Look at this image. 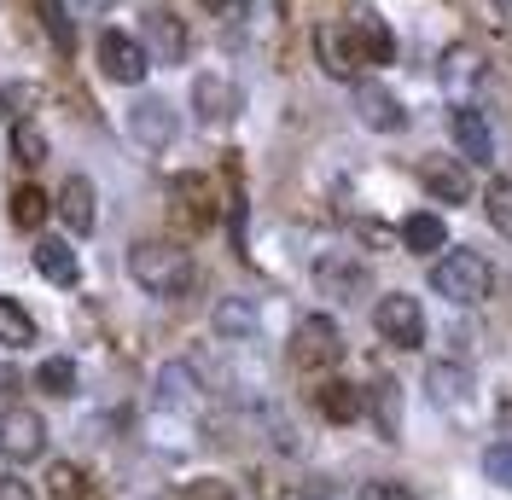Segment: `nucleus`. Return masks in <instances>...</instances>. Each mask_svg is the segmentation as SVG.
I'll list each match as a JSON object with an SVG mask.
<instances>
[{"label": "nucleus", "instance_id": "5", "mask_svg": "<svg viewBox=\"0 0 512 500\" xmlns=\"http://www.w3.org/2000/svg\"><path fill=\"white\" fill-rule=\"evenodd\" d=\"M47 448V425H41V413L35 407H0V460H12V466H24Z\"/></svg>", "mask_w": 512, "mask_h": 500}, {"label": "nucleus", "instance_id": "30", "mask_svg": "<svg viewBox=\"0 0 512 500\" xmlns=\"http://www.w3.org/2000/svg\"><path fill=\"white\" fill-rule=\"evenodd\" d=\"M181 500H239V495H233V483H222V477H192L187 489H181Z\"/></svg>", "mask_w": 512, "mask_h": 500}, {"label": "nucleus", "instance_id": "29", "mask_svg": "<svg viewBox=\"0 0 512 500\" xmlns=\"http://www.w3.org/2000/svg\"><path fill=\"white\" fill-rule=\"evenodd\" d=\"M483 471H489V483L512 489V442H489V454H483Z\"/></svg>", "mask_w": 512, "mask_h": 500}, {"label": "nucleus", "instance_id": "34", "mask_svg": "<svg viewBox=\"0 0 512 500\" xmlns=\"http://www.w3.org/2000/svg\"><path fill=\"white\" fill-rule=\"evenodd\" d=\"M0 500H35V495H30V483H24V477L0 471Z\"/></svg>", "mask_w": 512, "mask_h": 500}, {"label": "nucleus", "instance_id": "19", "mask_svg": "<svg viewBox=\"0 0 512 500\" xmlns=\"http://www.w3.org/2000/svg\"><path fill=\"white\" fill-rule=\"evenodd\" d=\"M35 344V320L18 297H0V349H30Z\"/></svg>", "mask_w": 512, "mask_h": 500}, {"label": "nucleus", "instance_id": "3", "mask_svg": "<svg viewBox=\"0 0 512 500\" xmlns=\"http://www.w3.org/2000/svg\"><path fill=\"white\" fill-rule=\"evenodd\" d=\"M291 361H297L303 373H326V367H338V361H344V332H338V320H332V314H309V320H297V332H291Z\"/></svg>", "mask_w": 512, "mask_h": 500}, {"label": "nucleus", "instance_id": "4", "mask_svg": "<svg viewBox=\"0 0 512 500\" xmlns=\"http://www.w3.org/2000/svg\"><path fill=\"white\" fill-rule=\"evenodd\" d=\"M373 326H379L384 344H396V349H419V344H425V309H419V297H408V291L379 297Z\"/></svg>", "mask_w": 512, "mask_h": 500}, {"label": "nucleus", "instance_id": "1", "mask_svg": "<svg viewBox=\"0 0 512 500\" xmlns=\"http://www.w3.org/2000/svg\"><path fill=\"white\" fill-rule=\"evenodd\" d=\"M128 280L152 297H181V291H192V256L169 239H146L128 250Z\"/></svg>", "mask_w": 512, "mask_h": 500}, {"label": "nucleus", "instance_id": "32", "mask_svg": "<svg viewBox=\"0 0 512 500\" xmlns=\"http://www.w3.org/2000/svg\"><path fill=\"white\" fill-rule=\"evenodd\" d=\"M315 274H320V285H350V291H361V274H350V268H338V262H320Z\"/></svg>", "mask_w": 512, "mask_h": 500}, {"label": "nucleus", "instance_id": "25", "mask_svg": "<svg viewBox=\"0 0 512 500\" xmlns=\"http://www.w3.org/2000/svg\"><path fill=\"white\" fill-rule=\"evenodd\" d=\"M47 495H53V500H82V495H88V477H82V466L53 460V466H47Z\"/></svg>", "mask_w": 512, "mask_h": 500}, {"label": "nucleus", "instance_id": "20", "mask_svg": "<svg viewBox=\"0 0 512 500\" xmlns=\"http://www.w3.org/2000/svg\"><path fill=\"white\" fill-rule=\"evenodd\" d=\"M35 12H41V30L53 35L59 59H70V53H76V30H70V12H64V0H35Z\"/></svg>", "mask_w": 512, "mask_h": 500}, {"label": "nucleus", "instance_id": "17", "mask_svg": "<svg viewBox=\"0 0 512 500\" xmlns=\"http://www.w3.org/2000/svg\"><path fill=\"white\" fill-rule=\"evenodd\" d=\"M35 268H41V280L53 285H76V250L64 245V239H35Z\"/></svg>", "mask_w": 512, "mask_h": 500}, {"label": "nucleus", "instance_id": "11", "mask_svg": "<svg viewBox=\"0 0 512 500\" xmlns=\"http://www.w3.org/2000/svg\"><path fill=\"white\" fill-rule=\"evenodd\" d=\"M454 146H460V157H466L472 169L495 163V134H489V123H483V111H472V105L454 111Z\"/></svg>", "mask_w": 512, "mask_h": 500}, {"label": "nucleus", "instance_id": "31", "mask_svg": "<svg viewBox=\"0 0 512 500\" xmlns=\"http://www.w3.org/2000/svg\"><path fill=\"white\" fill-rule=\"evenodd\" d=\"M361 500H419V495L408 489V483H367V489H361Z\"/></svg>", "mask_w": 512, "mask_h": 500}, {"label": "nucleus", "instance_id": "28", "mask_svg": "<svg viewBox=\"0 0 512 500\" xmlns=\"http://www.w3.org/2000/svg\"><path fill=\"white\" fill-rule=\"evenodd\" d=\"M425 384H431V396H437V402H460V390H466V373H460V367H431V373H425Z\"/></svg>", "mask_w": 512, "mask_h": 500}, {"label": "nucleus", "instance_id": "23", "mask_svg": "<svg viewBox=\"0 0 512 500\" xmlns=\"http://www.w3.org/2000/svg\"><path fill=\"white\" fill-rule=\"evenodd\" d=\"M35 390H47V396H76V361H64V355L41 361V367H35Z\"/></svg>", "mask_w": 512, "mask_h": 500}, {"label": "nucleus", "instance_id": "15", "mask_svg": "<svg viewBox=\"0 0 512 500\" xmlns=\"http://www.w3.org/2000/svg\"><path fill=\"white\" fill-rule=\"evenodd\" d=\"M320 413L332 419V425H355L361 413H367V396H361V384H350V378H332V384H320Z\"/></svg>", "mask_w": 512, "mask_h": 500}, {"label": "nucleus", "instance_id": "35", "mask_svg": "<svg viewBox=\"0 0 512 500\" xmlns=\"http://www.w3.org/2000/svg\"><path fill=\"white\" fill-rule=\"evenodd\" d=\"M6 117H12V111H6V94H0V123H6Z\"/></svg>", "mask_w": 512, "mask_h": 500}, {"label": "nucleus", "instance_id": "13", "mask_svg": "<svg viewBox=\"0 0 512 500\" xmlns=\"http://www.w3.org/2000/svg\"><path fill=\"white\" fill-rule=\"evenodd\" d=\"M146 53L152 59H163V64H181L187 59V24L175 18V12H146Z\"/></svg>", "mask_w": 512, "mask_h": 500}, {"label": "nucleus", "instance_id": "9", "mask_svg": "<svg viewBox=\"0 0 512 500\" xmlns=\"http://www.w3.org/2000/svg\"><path fill=\"white\" fill-rule=\"evenodd\" d=\"M315 53H320V70L332 76V82H355V64H361V53H355L350 41V24H326V30H315Z\"/></svg>", "mask_w": 512, "mask_h": 500}, {"label": "nucleus", "instance_id": "33", "mask_svg": "<svg viewBox=\"0 0 512 500\" xmlns=\"http://www.w3.org/2000/svg\"><path fill=\"white\" fill-rule=\"evenodd\" d=\"M198 6H204L210 18H245V6H251V0H198Z\"/></svg>", "mask_w": 512, "mask_h": 500}, {"label": "nucleus", "instance_id": "8", "mask_svg": "<svg viewBox=\"0 0 512 500\" xmlns=\"http://www.w3.org/2000/svg\"><path fill=\"white\" fill-rule=\"evenodd\" d=\"M128 134H134L140 146L163 152V146L175 140V111H169V99H140V105L128 111Z\"/></svg>", "mask_w": 512, "mask_h": 500}, {"label": "nucleus", "instance_id": "2", "mask_svg": "<svg viewBox=\"0 0 512 500\" xmlns=\"http://www.w3.org/2000/svg\"><path fill=\"white\" fill-rule=\"evenodd\" d=\"M431 285H437V297H448V303H483L489 285H495V268L483 262L478 250H443L437 268H431Z\"/></svg>", "mask_w": 512, "mask_h": 500}, {"label": "nucleus", "instance_id": "21", "mask_svg": "<svg viewBox=\"0 0 512 500\" xmlns=\"http://www.w3.org/2000/svg\"><path fill=\"white\" fill-rule=\"evenodd\" d=\"M47 216H53V198H47L41 187H18L12 192V221H18L24 233H35Z\"/></svg>", "mask_w": 512, "mask_h": 500}, {"label": "nucleus", "instance_id": "10", "mask_svg": "<svg viewBox=\"0 0 512 500\" xmlns=\"http://www.w3.org/2000/svg\"><path fill=\"white\" fill-rule=\"evenodd\" d=\"M53 210L64 216V227H70V233H94V227H99L94 181H88V175H70V181L59 187V198H53Z\"/></svg>", "mask_w": 512, "mask_h": 500}, {"label": "nucleus", "instance_id": "24", "mask_svg": "<svg viewBox=\"0 0 512 500\" xmlns=\"http://www.w3.org/2000/svg\"><path fill=\"white\" fill-rule=\"evenodd\" d=\"M12 157H18L24 169H41V163H47V134L35 123H12Z\"/></svg>", "mask_w": 512, "mask_h": 500}, {"label": "nucleus", "instance_id": "6", "mask_svg": "<svg viewBox=\"0 0 512 500\" xmlns=\"http://www.w3.org/2000/svg\"><path fill=\"white\" fill-rule=\"evenodd\" d=\"M99 70L111 76V82H146V70H152V53H146V41H134L128 30H105L99 35Z\"/></svg>", "mask_w": 512, "mask_h": 500}, {"label": "nucleus", "instance_id": "14", "mask_svg": "<svg viewBox=\"0 0 512 500\" xmlns=\"http://www.w3.org/2000/svg\"><path fill=\"white\" fill-rule=\"evenodd\" d=\"M192 111H198L204 123H227V117L239 111V88L222 82V76H198V82H192Z\"/></svg>", "mask_w": 512, "mask_h": 500}, {"label": "nucleus", "instance_id": "26", "mask_svg": "<svg viewBox=\"0 0 512 500\" xmlns=\"http://www.w3.org/2000/svg\"><path fill=\"white\" fill-rule=\"evenodd\" d=\"M483 216H489L495 233L512 239V181H489V192H483Z\"/></svg>", "mask_w": 512, "mask_h": 500}, {"label": "nucleus", "instance_id": "7", "mask_svg": "<svg viewBox=\"0 0 512 500\" xmlns=\"http://www.w3.org/2000/svg\"><path fill=\"white\" fill-rule=\"evenodd\" d=\"M355 111H361V123L379 128V134H396V128H408V111H402V99L379 88V82H355Z\"/></svg>", "mask_w": 512, "mask_h": 500}, {"label": "nucleus", "instance_id": "16", "mask_svg": "<svg viewBox=\"0 0 512 500\" xmlns=\"http://www.w3.org/2000/svg\"><path fill=\"white\" fill-rule=\"evenodd\" d=\"M350 41H355V53H361V64H390L396 59V35L384 30L379 18H350Z\"/></svg>", "mask_w": 512, "mask_h": 500}, {"label": "nucleus", "instance_id": "22", "mask_svg": "<svg viewBox=\"0 0 512 500\" xmlns=\"http://www.w3.org/2000/svg\"><path fill=\"white\" fill-rule=\"evenodd\" d=\"M373 413L384 419V442H402V396H396V378L373 384Z\"/></svg>", "mask_w": 512, "mask_h": 500}, {"label": "nucleus", "instance_id": "18", "mask_svg": "<svg viewBox=\"0 0 512 500\" xmlns=\"http://www.w3.org/2000/svg\"><path fill=\"white\" fill-rule=\"evenodd\" d=\"M402 245L414 250V256H431V250H443V245H448L443 216H431V210H414V216L402 221Z\"/></svg>", "mask_w": 512, "mask_h": 500}, {"label": "nucleus", "instance_id": "27", "mask_svg": "<svg viewBox=\"0 0 512 500\" xmlns=\"http://www.w3.org/2000/svg\"><path fill=\"white\" fill-rule=\"evenodd\" d=\"M216 332H227V338L256 332V309H251V303H222V309H216Z\"/></svg>", "mask_w": 512, "mask_h": 500}, {"label": "nucleus", "instance_id": "12", "mask_svg": "<svg viewBox=\"0 0 512 500\" xmlns=\"http://www.w3.org/2000/svg\"><path fill=\"white\" fill-rule=\"evenodd\" d=\"M419 175H425V192H431L437 204H466V198H472V175H466L454 157H425Z\"/></svg>", "mask_w": 512, "mask_h": 500}]
</instances>
